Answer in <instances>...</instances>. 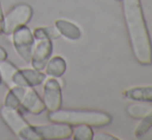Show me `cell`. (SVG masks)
Wrapping results in <instances>:
<instances>
[{
	"instance_id": "obj_17",
	"label": "cell",
	"mask_w": 152,
	"mask_h": 140,
	"mask_svg": "<svg viewBox=\"0 0 152 140\" xmlns=\"http://www.w3.org/2000/svg\"><path fill=\"white\" fill-rule=\"evenodd\" d=\"M4 106L10 108H15V109H18L20 107V102H19L17 96L14 94L12 90L8 91L5 98H4Z\"/></svg>"
},
{
	"instance_id": "obj_21",
	"label": "cell",
	"mask_w": 152,
	"mask_h": 140,
	"mask_svg": "<svg viewBox=\"0 0 152 140\" xmlns=\"http://www.w3.org/2000/svg\"><path fill=\"white\" fill-rule=\"evenodd\" d=\"M6 59H7V53L3 48L0 46V61L6 60Z\"/></svg>"
},
{
	"instance_id": "obj_8",
	"label": "cell",
	"mask_w": 152,
	"mask_h": 140,
	"mask_svg": "<svg viewBox=\"0 0 152 140\" xmlns=\"http://www.w3.org/2000/svg\"><path fill=\"white\" fill-rule=\"evenodd\" d=\"M34 40H36V41L34 42L33 50H32L30 63L32 65V68L42 71V69H45L47 62L51 58V55L53 52L52 39H50L49 37H45Z\"/></svg>"
},
{
	"instance_id": "obj_3",
	"label": "cell",
	"mask_w": 152,
	"mask_h": 140,
	"mask_svg": "<svg viewBox=\"0 0 152 140\" xmlns=\"http://www.w3.org/2000/svg\"><path fill=\"white\" fill-rule=\"evenodd\" d=\"M0 115L6 126L12 131L17 137L24 140H42L39 135L35 132L33 126H31L22 116L18 109L2 106L0 109Z\"/></svg>"
},
{
	"instance_id": "obj_20",
	"label": "cell",
	"mask_w": 152,
	"mask_h": 140,
	"mask_svg": "<svg viewBox=\"0 0 152 140\" xmlns=\"http://www.w3.org/2000/svg\"><path fill=\"white\" fill-rule=\"evenodd\" d=\"M3 33V12H2L1 3H0V34Z\"/></svg>"
},
{
	"instance_id": "obj_9",
	"label": "cell",
	"mask_w": 152,
	"mask_h": 140,
	"mask_svg": "<svg viewBox=\"0 0 152 140\" xmlns=\"http://www.w3.org/2000/svg\"><path fill=\"white\" fill-rule=\"evenodd\" d=\"M35 132L42 139H67L72 135V128L70 125L63 123H55L49 125L33 126Z\"/></svg>"
},
{
	"instance_id": "obj_19",
	"label": "cell",
	"mask_w": 152,
	"mask_h": 140,
	"mask_svg": "<svg viewBox=\"0 0 152 140\" xmlns=\"http://www.w3.org/2000/svg\"><path fill=\"white\" fill-rule=\"evenodd\" d=\"M93 139H117L113 136H108V134H96V136H93Z\"/></svg>"
},
{
	"instance_id": "obj_4",
	"label": "cell",
	"mask_w": 152,
	"mask_h": 140,
	"mask_svg": "<svg viewBox=\"0 0 152 140\" xmlns=\"http://www.w3.org/2000/svg\"><path fill=\"white\" fill-rule=\"evenodd\" d=\"M33 10L27 3H19L15 5L10 12L3 17V33L10 35L19 27L27 25L31 20Z\"/></svg>"
},
{
	"instance_id": "obj_18",
	"label": "cell",
	"mask_w": 152,
	"mask_h": 140,
	"mask_svg": "<svg viewBox=\"0 0 152 140\" xmlns=\"http://www.w3.org/2000/svg\"><path fill=\"white\" fill-rule=\"evenodd\" d=\"M45 31H46V34L50 39H57V38L60 37V33L57 30V28L55 26H48L44 27Z\"/></svg>"
},
{
	"instance_id": "obj_14",
	"label": "cell",
	"mask_w": 152,
	"mask_h": 140,
	"mask_svg": "<svg viewBox=\"0 0 152 140\" xmlns=\"http://www.w3.org/2000/svg\"><path fill=\"white\" fill-rule=\"evenodd\" d=\"M18 70L19 69L10 61H0V76H1L2 82L8 88H12V79H14V76L16 75Z\"/></svg>"
},
{
	"instance_id": "obj_22",
	"label": "cell",
	"mask_w": 152,
	"mask_h": 140,
	"mask_svg": "<svg viewBox=\"0 0 152 140\" xmlns=\"http://www.w3.org/2000/svg\"><path fill=\"white\" fill-rule=\"evenodd\" d=\"M2 84V79H1V76H0V84Z\"/></svg>"
},
{
	"instance_id": "obj_12",
	"label": "cell",
	"mask_w": 152,
	"mask_h": 140,
	"mask_svg": "<svg viewBox=\"0 0 152 140\" xmlns=\"http://www.w3.org/2000/svg\"><path fill=\"white\" fill-rule=\"evenodd\" d=\"M124 96L138 102L152 103V87H137L128 89L124 92Z\"/></svg>"
},
{
	"instance_id": "obj_7",
	"label": "cell",
	"mask_w": 152,
	"mask_h": 140,
	"mask_svg": "<svg viewBox=\"0 0 152 140\" xmlns=\"http://www.w3.org/2000/svg\"><path fill=\"white\" fill-rule=\"evenodd\" d=\"M61 82L58 77L46 78L44 80V89H42V101L49 111H55L61 108L62 94H61Z\"/></svg>"
},
{
	"instance_id": "obj_1",
	"label": "cell",
	"mask_w": 152,
	"mask_h": 140,
	"mask_svg": "<svg viewBox=\"0 0 152 140\" xmlns=\"http://www.w3.org/2000/svg\"><path fill=\"white\" fill-rule=\"evenodd\" d=\"M123 14L136 60L144 66L152 64V42L140 0H122Z\"/></svg>"
},
{
	"instance_id": "obj_16",
	"label": "cell",
	"mask_w": 152,
	"mask_h": 140,
	"mask_svg": "<svg viewBox=\"0 0 152 140\" xmlns=\"http://www.w3.org/2000/svg\"><path fill=\"white\" fill-rule=\"evenodd\" d=\"M152 127V109L149 112H147L140 122V124L137 126L136 130H134V135L136 137H141L148 132V130Z\"/></svg>"
},
{
	"instance_id": "obj_11",
	"label": "cell",
	"mask_w": 152,
	"mask_h": 140,
	"mask_svg": "<svg viewBox=\"0 0 152 140\" xmlns=\"http://www.w3.org/2000/svg\"><path fill=\"white\" fill-rule=\"evenodd\" d=\"M55 27L59 31L60 35L69 40H78L82 35L80 28L77 25L66 20H57L55 22Z\"/></svg>"
},
{
	"instance_id": "obj_13",
	"label": "cell",
	"mask_w": 152,
	"mask_h": 140,
	"mask_svg": "<svg viewBox=\"0 0 152 140\" xmlns=\"http://www.w3.org/2000/svg\"><path fill=\"white\" fill-rule=\"evenodd\" d=\"M45 70H46V74H48L49 76L60 77L66 70V62L62 57H53L49 59V61L47 62Z\"/></svg>"
},
{
	"instance_id": "obj_6",
	"label": "cell",
	"mask_w": 152,
	"mask_h": 140,
	"mask_svg": "<svg viewBox=\"0 0 152 140\" xmlns=\"http://www.w3.org/2000/svg\"><path fill=\"white\" fill-rule=\"evenodd\" d=\"M10 35L17 54L26 63H30L34 45V37L31 30L26 25H24L16 29Z\"/></svg>"
},
{
	"instance_id": "obj_15",
	"label": "cell",
	"mask_w": 152,
	"mask_h": 140,
	"mask_svg": "<svg viewBox=\"0 0 152 140\" xmlns=\"http://www.w3.org/2000/svg\"><path fill=\"white\" fill-rule=\"evenodd\" d=\"M72 136L75 140H91L93 139V131L88 125H78L72 129Z\"/></svg>"
},
{
	"instance_id": "obj_10",
	"label": "cell",
	"mask_w": 152,
	"mask_h": 140,
	"mask_svg": "<svg viewBox=\"0 0 152 140\" xmlns=\"http://www.w3.org/2000/svg\"><path fill=\"white\" fill-rule=\"evenodd\" d=\"M46 79V74L36 69L23 68L17 71L12 79V87H36L39 86Z\"/></svg>"
},
{
	"instance_id": "obj_2",
	"label": "cell",
	"mask_w": 152,
	"mask_h": 140,
	"mask_svg": "<svg viewBox=\"0 0 152 140\" xmlns=\"http://www.w3.org/2000/svg\"><path fill=\"white\" fill-rule=\"evenodd\" d=\"M48 118L51 122L63 123L70 126L88 125L90 127H104L112 123V116L99 110L61 109L49 111Z\"/></svg>"
},
{
	"instance_id": "obj_5",
	"label": "cell",
	"mask_w": 152,
	"mask_h": 140,
	"mask_svg": "<svg viewBox=\"0 0 152 140\" xmlns=\"http://www.w3.org/2000/svg\"><path fill=\"white\" fill-rule=\"evenodd\" d=\"M17 96L20 106H22L27 112L34 115H38L45 111L46 106L42 99L38 96L32 87H18L15 86L10 89Z\"/></svg>"
}]
</instances>
